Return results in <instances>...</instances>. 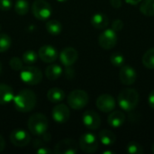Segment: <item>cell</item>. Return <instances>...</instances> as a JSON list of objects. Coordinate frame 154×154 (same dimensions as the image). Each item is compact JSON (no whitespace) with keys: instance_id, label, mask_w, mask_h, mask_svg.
Here are the masks:
<instances>
[{"instance_id":"6da1fadb","label":"cell","mask_w":154,"mask_h":154,"mask_svg":"<svg viewBox=\"0 0 154 154\" xmlns=\"http://www.w3.org/2000/svg\"><path fill=\"white\" fill-rule=\"evenodd\" d=\"M13 103L16 111L20 113H28L35 107L37 97L33 91L30 89H23L14 97Z\"/></svg>"},{"instance_id":"7a4b0ae2","label":"cell","mask_w":154,"mask_h":154,"mask_svg":"<svg viewBox=\"0 0 154 154\" xmlns=\"http://www.w3.org/2000/svg\"><path fill=\"white\" fill-rule=\"evenodd\" d=\"M119 106L126 112L133 111L138 105L139 94L134 88H126L122 90L117 97Z\"/></svg>"},{"instance_id":"3957f363","label":"cell","mask_w":154,"mask_h":154,"mask_svg":"<svg viewBox=\"0 0 154 154\" xmlns=\"http://www.w3.org/2000/svg\"><path fill=\"white\" fill-rule=\"evenodd\" d=\"M49 122L43 114L36 113L30 116L27 122V126L29 129V132L37 136H42L43 134H45L48 130Z\"/></svg>"},{"instance_id":"277c9868","label":"cell","mask_w":154,"mask_h":154,"mask_svg":"<svg viewBox=\"0 0 154 154\" xmlns=\"http://www.w3.org/2000/svg\"><path fill=\"white\" fill-rule=\"evenodd\" d=\"M20 79L24 84H27L29 86H35L42 81V73L41 69L36 67H23L20 72Z\"/></svg>"},{"instance_id":"5b68a950","label":"cell","mask_w":154,"mask_h":154,"mask_svg":"<svg viewBox=\"0 0 154 154\" xmlns=\"http://www.w3.org/2000/svg\"><path fill=\"white\" fill-rule=\"evenodd\" d=\"M89 97L86 91L81 89H76L69 93L67 97V102L69 107L74 110H80L84 108L88 103Z\"/></svg>"},{"instance_id":"8992f818","label":"cell","mask_w":154,"mask_h":154,"mask_svg":"<svg viewBox=\"0 0 154 154\" xmlns=\"http://www.w3.org/2000/svg\"><path fill=\"white\" fill-rule=\"evenodd\" d=\"M32 12L36 19L43 21L51 17L52 8L51 5L45 0H35L32 5Z\"/></svg>"},{"instance_id":"52a82bcc","label":"cell","mask_w":154,"mask_h":154,"mask_svg":"<svg viewBox=\"0 0 154 154\" xmlns=\"http://www.w3.org/2000/svg\"><path fill=\"white\" fill-rule=\"evenodd\" d=\"M79 145L81 151L86 153H94L98 149V140L92 133H86L79 138Z\"/></svg>"},{"instance_id":"ba28073f","label":"cell","mask_w":154,"mask_h":154,"mask_svg":"<svg viewBox=\"0 0 154 154\" xmlns=\"http://www.w3.org/2000/svg\"><path fill=\"white\" fill-rule=\"evenodd\" d=\"M117 33L112 28L105 30L98 38V43L105 50L113 49L117 43Z\"/></svg>"},{"instance_id":"9c48e42d","label":"cell","mask_w":154,"mask_h":154,"mask_svg":"<svg viewBox=\"0 0 154 154\" xmlns=\"http://www.w3.org/2000/svg\"><path fill=\"white\" fill-rule=\"evenodd\" d=\"M9 139H10V142L14 146L23 148L29 144V143L31 141V136L24 130L15 129L11 132V134L9 135Z\"/></svg>"},{"instance_id":"30bf717a","label":"cell","mask_w":154,"mask_h":154,"mask_svg":"<svg viewBox=\"0 0 154 154\" xmlns=\"http://www.w3.org/2000/svg\"><path fill=\"white\" fill-rule=\"evenodd\" d=\"M78 152L77 143L73 139H63L60 141L53 150L55 154H76Z\"/></svg>"},{"instance_id":"8fae6325","label":"cell","mask_w":154,"mask_h":154,"mask_svg":"<svg viewBox=\"0 0 154 154\" xmlns=\"http://www.w3.org/2000/svg\"><path fill=\"white\" fill-rule=\"evenodd\" d=\"M51 116L56 123L64 124L66 123L70 116V111L68 106L64 104H57L51 111Z\"/></svg>"},{"instance_id":"7c38bea8","label":"cell","mask_w":154,"mask_h":154,"mask_svg":"<svg viewBox=\"0 0 154 154\" xmlns=\"http://www.w3.org/2000/svg\"><path fill=\"white\" fill-rule=\"evenodd\" d=\"M59 56V52L52 45H43L38 51V57L45 63L54 62Z\"/></svg>"},{"instance_id":"4fadbf2b","label":"cell","mask_w":154,"mask_h":154,"mask_svg":"<svg viewBox=\"0 0 154 154\" xmlns=\"http://www.w3.org/2000/svg\"><path fill=\"white\" fill-rule=\"evenodd\" d=\"M60 60L65 67H71L78 60L79 53L73 47H66L59 54Z\"/></svg>"},{"instance_id":"5bb4252c","label":"cell","mask_w":154,"mask_h":154,"mask_svg":"<svg viewBox=\"0 0 154 154\" xmlns=\"http://www.w3.org/2000/svg\"><path fill=\"white\" fill-rule=\"evenodd\" d=\"M82 122L87 128L90 130H97L101 125V118L95 111L88 110L82 116Z\"/></svg>"},{"instance_id":"9a60e30c","label":"cell","mask_w":154,"mask_h":154,"mask_svg":"<svg viewBox=\"0 0 154 154\" xmlns=\"http://www.w3.org/2000/svg\"><path fill=\"white\" fill-rule=\"evenodd\" d=\"M97 107L103 113L112 112L116 107V100L115 98L108 94L101 95L97 97L96 102Z\"/></svg>"},{"instance_id":"2e32d148","label":"cell","mask_w":154,"mask_h":154,"mask_svg":"<svg viewBox=\"0 0 154 154\" xmlns=\"http://www.w3.org/2000/svg\"><path fill=\"white\" fill-rule=\"evenodd\" d=\"M137 78V74L135 69L129 66V65H123L120 68V71H119V79L121 80V82L124 85H133Z\"/></svg>"},{"instance_id":"e0dca14e","label":"cell","mask_w":154,"mask_h":154,"mask_svg":"<svg viewBox=\"0 0 154 154\" xmlns=\"http://www.w3.org/2000/svg\"><path fill=\"white\" fill-rule=\"evenodd\" d=\"M14 97L13 88L6 84H0V105L5 106L13 101Z\"/></svg>"},{"instance_id":"ac0fdd59","label":"cell","mask_w":154,"mask_h":154,"mask_svg":"<svg viewBox=\"0 0 154 154\" xmlns=\"http://www.w3.org/2000/svg\"><path fill=\"white\" fill-rule=\"evenodd\" d=\"M66 94L60 88H51L47 92V98L52 104H59L65 99Z\"/></svg>"},{"instance_id":"d6986e66","label":"cell","mask_w":154,"mask_h":154,"mask_svg":"<svg viewBox=\"0 0 154 154\" xmlns=\"http://www.w3.org/2000/svg\"><path fill=\"white\" fill-rule=\"evenodd\" d=\"M125 121V116L121 111L112 112L107 118V122H108L109 125L114 128H118V127L122 126L124 125Z\"/></svg>"},{"instance_id":"ffe728a7","label":"cell","mask_w":154,"mask_h":154,"mask_svg":"<svg viewBox=\"0 0 154 154\" xmlns=\"http://www.w3.org/2000/svg\"><path fill=\"white\" fill-rule=\"evenodd\" d=\"M90 22H91V24L95 28H97V29H105L109 24V19H108V17L105 14H103V13L95 14L91 17Z\"/></svg>"},{"instance_id":"44dd1931","label":"cell","mask_w":154,"mask_h":154,"mask_svg":"<svg viewBox=\"0 0 154 154\" xmlns=\"http://www.w3.org/2000/svg\"><path fill=\"white\" fill-rule=\"evenodd\" d=\"M63 73L62 68L58 64H51L45 69V76L49 80L58 79Z\"/></svg>"},{"instance_id":"7402d4cb","label":"cell","mask_w":154,"mask_h":154,"mask_svg":"<svg viewBox=\"0 0 154 154\" xmlns=\"http://www.w3.org/2000/svg\"><path fill=\"white\" fill-rule=\"evenodd\" d=\"M98 138L102 143V144L106 146H111L116 141V135L114 134V133H112L109 130H102L98 134Z\"/></svg>"},{"instance_id":"603a6c76","label":"cell","mask_w":154,"mask_h":154,"mask_svg":"<svg viewBox=\"0 0 154 154\" xmlns=\"http://www.w3.org/2000/svg\"><path fill=\"white\" fill-rule=\"evenodd\" d=\"M45 27H46L47 32L52 35H58L62 31V25L57 20H49L46 23Z\"/></svg>"},{"instance_id":"cb8c5ba5","label":"cell","mask_w":154,"mask_h":154,"mask_svg":"<svg viewBox=\"0 0 154 154\" xmlns=\"http://www.w3.org/2000/svg\"><path fill=\"white\" fill-rule=\"evenodd\" d=\"M140 11L146 16L154 15V0H144L140 6Z\"/></svg>"},{"instance_id":"d4e9b609","label":"cell","mask_w":154,"mask_h":154,"mask_svg":"<svg viewBox=\"0 0 154 154\" xmlns=\"http://www.w3.org/2000/svg\"><path fill=\"white\" fill-rule=\"evenodd\" d=\"M143 63L147 69H154V48L148 50L144 53L143 57Z\"/></svg>"},{"instance_id":"484cf974","label":"cell","mask_w":154,"mask_h":154,"mask_svg":"<svg viewBox=\"0 0 154 154\" xmlns=\"http://www.w3.org/2000/svg\"><path fill=\"white\" fill-rule=\"evenodd\" d=\"M14 11L19 15H25L29 11V3L27 0H17L14 4Z\"/></svg>"},{"instance_id":"4316f807","label":"cell","mask_w":154,"mask_h":154,"mask_svg":"<svg viewBox=\"0 0 154 154\" xmlns=\"http://www.w3.org/2000/svg\"><path fill=\"white\" fill-rule=\"evenodd\" d=\"M37 59H38V53H36L34 51L32 50L24 51L22 56V60L25 64H33L34 62H36Z\"/></svg>"},{"instance_id":"83f0119b","label":"cell","mask_w":154,"mask_h":154,"mask_svg":"<svg viewBox=\"0 0 154 154\" xmlns=\"http://www.w3.org/2000/svg\"><path fill=\"white\" fill-rule=\"evenodd\" d=\"M12 45V40L6 33H0V52H5Z\"/></svg>"},{"instance_id":"f1b7e54d","label":"cell","mask_w":154,"mask_h":154,"mask_svg":"<svg viewBox=\"0 0 154 154\" xmlns=\"http://www.w3.org/2000/svg\"><path fill=\"white\" fill-rule=\"evenodd\" d=\"M126 152L130 154H143L144 152L141 144L136 142H131L126 146Z\"/></svg>"},{"instance_id":"f546056e","label":"cell","mask_w":154,"mask_h":154,"mask_svg":"<svg viewBox=\"0 0 154 154\" xmlns=\"http://www.w3.org/2000/svg\"><path fill=\"white\" fill-rule=\"evenodd\" d=\"M110 61L115 67L121 68L125 63V56L122 53L115 52L110 56Z\"/></svg>"},{"instance_id":"4dcf8cb0","label":"cell","mask_w":154,"mask_h":154,"mask_svg":"<svg viewBox=\"0 0 154 154\" xmlns=\"http://www.w3.org/2000/svg\"><path fill=\"white\" fill-rule=\"evenodd\" d=\"M9 65H10V68L15 71H21L22 69L23 68V62L22 59H20L18 57L11 58V60H9Z\"/></svg>"},{"instance_id":"1f68e13d","label":"cell","mask_w":154,"mask_h":154,"mask_svg":"<svg viewBox=\"0 0 154 154\" xmlns=\"http://www.w3.org/2000/svg\"><path fill=\"white\" fill-rule=\"evenodd\" d=\"M13 6L12 0H0V10L1 11H9Z\"/></svg>"},{"instance_id":"d6a6232c","label":"cell","mask_w":154,"mask_h":154,"mask_svg":"<svg viewBox=\"0 0 154 154\" xmlns=\"http://www.w3.org/2000/svg\"><path fill=\"white\" fill-rule=\"evenodd\" d=\"M124 27V22L120 19H116L112 23V29L115 31V32H120Z\"/></svg>"},{"instance_id":"836d02e7","label":"cell","mask_w":154,"mask_h":154,"mask_svg":"<svg viewBox=\"0 0 154 154\" xmlns=\"http://www.w3.org/2000/svg\"><path fill=\"white\" fill-rule=\"evenodd\" d=\"M36 152L40 154H49L53 152V151H51L50 149H48L47 147H43V146H40L38 147V149L36 150Z\"/></svg>"},{"instance_id":"e575fe53","label":"cell","mask_w":154,"mask_h":154,"mask_svg":"<svg viewBox=\"0 0 154 154\" xmlns=\"http://www.w3.org/2000/svg\"><path fill=\"white\" fill-rule=\"evenodd\" d=\"M148 103H149V106L154 109V90H152L150 93V95L148 97Z\"/></svg>"},{"instance_id":"d590c367","label":"cell","mask_w":154,"mask_h":154,"mask_svg":"<svg viewBox=\"0 0 154 154\" xmlns=\"http://www.w3.org/2000/svg\"><path fill=\"white\" fill-rule=\"evenodd\" d=\"M110 3L114 8H119L122 6V1L121 0H110Z\"/></svg>"},{"instance_id":"8d00e7d4","label":"cell","mask_w":154,"mask_h":154,"mask_svg":"<svg viewBox=\"0 0 154 154\" xmlns=\"http://www.w3.org/2000/svg\"><path fill=\"white\" fill-rule=\"evenodd\" d=\"M5 141L2 135H0V152H2L5 150Z\"/></svg>"},{"instance_id":"74e56055","label":"cell","mask_w":154,"mask_h":154,"mask_svg":"<svg viewBox=\"0 0 154 154\" xmlns=\"http://www.w3.org/2000/svg\"><path fill=\"white\" fill-rule=\"evenodd\" d=\"M125 1H126V3H128L129 5H137V4H139L142 0H125Z\"/></svg>"},{"instance_id":"f35d334b","label":"cell","mask_w":154,"mask_h":154,"mask_svg":"<svg viewBox=\"0 0 154 154\" xmlns=\"http://www.w3.org/2000/svg\"><path fill=\"white\" fill-rule=\"evenodd\" d=\"M115 152H112V151H105L103 154H114Z\"/></svg>"},{"instance_id":"ab89813d","label":"cell","mask_w":154,"mask_h":154,"mask_svg":"<svg viewBox=\"0 0 154 154\" xmlns=\"http://www.w3.org/2000/svg\"><path fill=\"white\" fill-rule=\"evenodd\" d=\"M58 2H60V3H65L66 1H68V0H57Z\"/></svg>"},{"instance_id":"60d3db41","label":"cell","mask_w":154,"mask_h":154,"mask_svg":"<svg viewBox=\"0 0 154 154\" xmlns=\"http://www.w3.org/2000/svg\"><path fill=\"white\" fill-rule=\"evenodd\" d=\"M1 72H2V64L0 62V75H1Z\"/></svg>"},{"instance_id":"b9f144b4","label":"cell","mask_w":154,"mask_h":154,"mask_svg":"<svg viewBox=\"0 0 154 154\" xmlns=\"http://www.w3.org/2000/svg\"><path fill=\"white\" fill-rule=\"evenodd\" d=\"M152 152L154 153V143H153V145H152Z\"/></svg>"},{"instance_id":"7bdbcfd3","label":"cell","mask_w":154,"mask_h":154,"mask_svg":"<svg viewBox=\"0 0 154 154\" xmlns=\"http://www.w3.org/2000/svg\"><path fill=\"white\" fill-rule=\"evenodd\" d=\"M0 31H1V25H0Z\"/></svg>"}]
</instances>
